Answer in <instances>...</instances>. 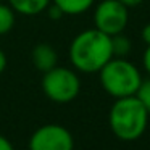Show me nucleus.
Here are the masks:
<instances>
[{"instance_id":"f257e3e1","label":"nucleus","mask_w":150,"mask_h":150,"mask_svg":"<svg viewBox=\"0 0 150 150\" xmlns=\"http://www.w3.org/2000/svg\"><path fill=\"white\" fill-rule=\"evenodd\" d=\"M111 58V36H107L95 28L79 33L69 44L71 65L81 73H98Z\"/></svg>"},{"instance_id":"f03ea898","label":"nucleus","mask_w":150,"mask_h":150,"mask_svg":"<svg viewBox=\"0 0 150 150\" xmlns=\"http://www.w3.org/2000/svg\"><path fill=\"white\" fill-rule=\"evenodd\" d=\"M150 113L136 95L115 98L108 113L110 129L120 140L134 142L140 139L149 126Z\"/></svg>"},{"instance_id":"7ed1b4c3","label":"nucleus","mask_w":150,"mask_h":150,"mask_svg":"<svg viewBox=\"0 0 150 150\" xmlns=\"http://www.w3.org/2000/svg\"><path fill=\"white\" fill-rule=\"evenodd\" d=\"M98 78L103 91L113 98L134 95L142 81L140 69L127 58L120 57H113L105 63L98 71Z\"/></svg>"},{"instance_id":"20e7f679","label":"nucleus","mask_w":150,"mask_h":150,"mask_svg":"<svg viewBox=\"0 0 150 150\" xmlns=\"http://www.w3.org/2000/svg\"><path fill=\"white\" fill-rule=\"evenodd\" d=\"M42 91L55 103H68L79 95L81 81L76 71L63 66H55L44 73Z\"/></svg>"},{"instance_id":"39448f33","label":"nucleus","mask_w":150,"mask_h":150,"mask_svg":"<svg viewBox=\"0 0 150 150\" xmlns=\"http://www.w3.org/2000/svg\"><path fill=\"white\" fill-rule=\"evenodd\" d=\"M129 23V8L118 0H102L94 11V26L107 36H115L126 29Z\"/></svg>"},{"instance_id":"423d86ee","label":"nucleus","mask_w":150,"mask_h":150,"mask_svg":"<svg viewBox=\"0 0 150 150\" xmlns=\"http://www.w3.org/2000/svg\"><path fill=\"white\" fill-rule=\"evenodd\" d=\"M29 150H74V139L62 124H44L33 132Z\"/></svg>"},{"instance_id":"0eeeda50","label":"nucleus","mask_w":150,"mask_h":150,"mask_svg":"<svg viewBox=\"0 0 150 150\" xmlns=\"http://www.w3.org/2000/svg\"><path fill=\"white\" fill-rule=\"evenodd\" d=\"M31 60H33L34 66L39 69L40 73H45L49 69L55 68L58 63V53L50 44L40 42L31 52Z\"/></svg>"},{"instance_id":"6e6552de","label":"nucleus","mask_w":150,"mask_h":150,"mask_svg":"<svg viewBox=\"0 0 150 150\" xmlns=\"http://www.w3.org/2000/svg\"><path fill=\"white\" fill-rule=\"evenodd\" d=\"M52 0H8L10 7L20 15H26V16H34L39 15L49 7Z\"/></svg>"},{"instance_id":"1a4fd4ad","label":"nucleus","mask_w":150,"mask_h":150,"mask_svg":"<svg viewBox=\"0 0 150 150\" xmlns=\"http://www.w3.org/2000/svg\"><path fill=\"white\" fill-rule=\"evenodd\" d=\"M52 2L57 7H60L63 13L69 15V16L86 13L95 4V0H52Z\"/></svg>"},{"instance_id":"9d476101","label":"nucleus","mask_w":150,"mask_h":150,"mask_svg":"<svg viewBox=\"0 0 150 150\" xmlns=\"http://www.w3.org/2000/svg\"><path fill=\"white\" fill-rule=\"evenodd\" d=\"M131 49H132V42L129 37H126L123 33L111 36V52L113 57H120V58H126L129 55Z\"/></svg>"},{"instance_id":"9b49d317","label":"nucleus","mask_w":150,"mask_h":150,"mask_svg":"<svg viewBox=\"0 0 150 150\" xmlns=\"http://www.w3.org/2000/svg\"><path fill=\"white\" fill-rule=\"evenodd\" d=\"M15 10L10 5L0 4V36L8 34L15 26Z\"/></svg>"},{"instance_id":"f8f14e48","label":"nucleus","mask_w":150,"mask_h":150,"mask_svg":"<svg viewBox=\"0 0 150 150\" xmlns=\"http://www.w3.org/2000/svg\"><path fill=\"white\" fill-rule=\"evenodd\" d=\"M134 95L139 98L140 103H142L144 107H145V110L150 113V76L147 79H142V81H140V86L137 87V91Z\"/></svg>"},{"instance_id":"ddd939ff","label":"nucleus","mask_w":150,"mask_h":150,"mask_svg":"<svg viewBox=\"0 0 150 150\" xmlns=\"http://www.w3.org/2000/svg\"><path fill=\"white\" fill-rule=\"evenodd\" d=\"M45 10H47V13H49V18H50V20H60V18L65 15L62 10H60V7H57L53 2H52V4H49V7H47Z\"/></svg>"},{"instance_id":"4468645a","label":"nucleus","mask_w":150,"mask_h":150,"mask_svg":"<svg viewBox=\"0 0 150 150\" xmlns=\"http://www.w3.org/2000/svg\"><path fill=\"white\" fill-rule=\"evenodd\" d=\"M142 65H144L145 71L149 73V76H150V45H147L145 52H144V55H142Z\"/></svg>"},{"instance_id":"2eb2a0df","label":"nucleus","mask_w":150,"mask_h":150,"mask_svg":"<svg viewBox=\"0 0 150 150\" xmlns=\"http://www.w3.org/2000/svg\"><path fill=\"white\" fill-rule=\"evenodd\" d=\"M140 36H142V40L145 42V45H150V23H147L145 26L142 28Z\"/></svg>"},{"instance_id":"dca6fc26","label":"nucleus","mask_w":150,"mask_h":150,"mask_svg":"<svg viewBox=\"0 0 150 150\" xmlns=\"http://www.w3.org/2000/svg\"><path fill=\"white\" fill-rule=\"evenodd\" d=\"M0 150H15L11 142L5 136H2V134H0Z\"/></svg>"},{"instance_id":"f3484780","label":"nucleus","mask_w":150,"mask_h":150,"mask_svg":"<svg viewBox=\"0 0 150 150\" xmlns=\"http://www.w3.org/2000/svg\"><path fill=\"white\" fill-rule=\"evenodd\" d=\"M118 2H121V4L127 8H134V7H139L144 0H118Z\"/></svg>"},{"instance_id":"a211bd4d","label":"nucleus","mask_w":150,"mask_h":150,"mask_svg":"<svg viewBox=\"0 0 150 150\" xmlns=\"http://www.w3.org/2000/svg\"><path fill=\"white\" fill-rule=\"evenodd\" d=\"M5 68H7V55H5L4 50L0 49V74L5 71Z\"/></svg>"},{"instance_id":"6ab92c4d","label":"nucleus","mask_w":150,"mask_h":150,"mask_svg":"<svg viewBox=\"0 0 150 150\" xmlns=\"http://www.w3.org/2000/svg\"><path fill=\"white\" fill-rule=\"evenodd\" d=\"M0 2H2V0H0Z\"/></svg>"}]
</instances>
